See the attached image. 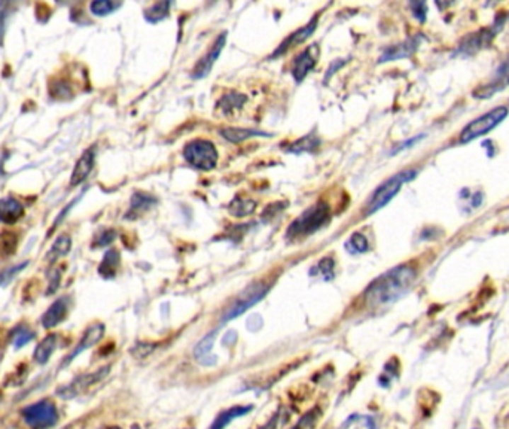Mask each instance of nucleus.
I'll use <instances>...</instances> for the list:
<instances>
[{
  "label": "nucleus",
  "mask_w": 509,
  "mask_h": 429,
  "mask_svg": "<svg viewBox=\"0 0 509 429\" xmlns=\"http://www.w3.org/2000/svg\"><path fill=\"white\" fill-rule=\"evenodd\" d=\"M416 276V270L408 264L389 270L387 273L377 278L367 288V303L377 307L396 302L411 288Z\"/></svg>",
  "instance_id": "f257e3e1"
},
{
  "label": "nucleus",
  "mask_w": 509,
  "mask_h": 429,
  "mask_svg": "<svg viewBox=\"0 0 509 429\" xmlns=\"http://www.w3.org/2000/svg\"><path fill=\"white\" fill-rule=\"evenodd\" d=\"M416 176H417V170L406 168V170L399 171V173L394 175L391 178H389L386 182H383L380 187H378L372 193L371 198L368 200L367 217H370V214L378 212L380 209H383L386 205H389L391 200L396 197V194L402 188V185L413 181Z\"/></svg>",
  "instance_id": "f03ea898"
},
{
  "label": "nucleus",
  "mask_w": 509,
  "mask_h": 429,
  "mask_svg": "<svg viewBox=\"0 0 509 429\" xmlns=\"http://www.w3.org/2000/svg\"><path fill=\"white\" fill-rule=\"evenodd\" d=\"M329 219V206L325 202H319L314 206L309 207L304 213L289 225L287 228V237L299 239L307 237L322 228Z\"/></svg>",
  "instance_id": "7ed1b4c3"
},
{
  "label": "nucleus",
  "mask_w": 509,
  "mask_h": 429,
  "mask_svg": "<svg viewBox=\"0 0 509 429\" xmlns=\"http://www.w3.org/2000/svg\"><path fill=\"white\" fill-rule=\"evenodd\" d=\"M508 108L498 106L491 109L490 112L484 113L479 118L469 122L467 127L463 128L460 133V142L462 143H469L475 139H479L490 133L493 128H496L506 117H508Z\"/></svg>",
  "instance_id": "20e7f679"
},
{
  "label": "nucleus",
  "mask_w": 509,
  "mask_h": 429,
  "mask_svg": "<svg viewBox=\"0 0 509 429\" xmlns=\"http://www.w3.org/2000/svg\"><path fill=\"white\" fill-rule=\"evenodd\" d=\"M183 159L189 166L200 170H212L216 167L219 155L209 140H193L183 148Z\"/></svg>",
  "instance_id": "39448f33"
},
{
  "label": "nucleus",
  "mask_w": 509,
  "mask_h": 429,
  "mask_svg": "<svg viewBox=\"0 0 509 429\" xmlns=\"http://www.w3.org/2000/svg\"><path fill=\"white\" fill-rule=\"evenodd\" d=\"M24 422L33 429H48L57 425L58 410L51 399H40V401L27 406L21 410Z\"/></svg>",
  "instance_id": "423d86ee"
},
{
  "label": "nucleus",
  "mask_w": 509,
  "mask_h": 429,
  "mask_svg": "<svg viewBox=\"0 0 509 429\" xmlns=\"http://www.w3.org/2000/svg\"><path fill=\"white\" fill-rule=\"evenodd\" d=\"M109 371H110V365L96 370V371H93V373L81 374V376L75 377L70 383L62 386V388H58L55 394H57V396H60L63 399H74L88 391L96 383L103 380L109 374Z\"/></svg>",
  "instance_id": "0eeeda50"
},
{
  "label": "nucleus",
  "mask_w": 509,
  "mask_h": 429,
  "mask_svg": "<svg viewBox=\"0 0 509 429\" xmlns=\"http://www.w3.org/2000/svg\"><path fill=\"white\" fill-rule=\"evenodd\" d=\"M268 292V285L264 283H255L252 286H249L237 299L234 302L222 316V324L229 322L231 319L239 318L240 314H243L247 309H251L252 306H255L258 302H261L265 294Z\"/></svg>",
  "instance_id": "6e6552de"
},
{
  "label": "nucleus",
  "mask_w": 509,
  "mask_h": 429,
  "mask_svg": "<svg viewBox=\"0 0 509 429\" xmlns=\"http://www.w3.org/2000/svg\"><path fill=\"white\" fill-rule=\"evenodd\" d=\"M103 336H105V325H103V324L97 322V324L90 325V326L85 330V333L82 334V338L79 340V343L75 346V349L72 350V352L64 358V360L62 361L60 370L66 368L67 365H70L72 362H74V360H75V358H76L78 355H81V353L85 352L86 349L93 348L94 345H97V343H98L101 338H103Z\"/></svg>",
  "instance_id": "1a4fd4ad"
},
{
  "label": "nucleus",
  "mask_w": 509,
  "mask_h": 429,
  "mask_svg": "<svg viewBox=\"0 0 509 429\" xmlns=\"http://www.w3.org/2000/svg\"><path fill=\"white\" fill-rule=\"evenodd\" d=\"M319 59V47L310 45L305 48L301 54H298L292 64V76L297 82H301L309 72L316 66Z\"/></svg>",
  "instance_id": "9d476101"
},
{
  "label": "nucleus",
  "mask_w": 509,
  "mask_h": 429,
  "mask_svg": "<svg viewBox=\"0 0 509 429\" xmlns=\"http://www.w3.org/2000/svg\"><path fill=\"white\" fill-rule=\"evenodd\" d=\"M225 42H227V33H222L221 36H217V39L215 40V44L212 45L209 54H206L202 59L198 62V64L194 67L193 70V76L195 79H201L205 78L206 75H209V72L212 70L215 62L219 59V55L225 47Z\"/></svg>",
  "instance_id": "9b49d317"
},
{
  "label": "nucleus",
  "mask_w": 509,
  "mask_h": 429,
  "mask_svg": "<svg viewBox=\"0 0 509 429\" xmlns=\"http://www.w3.org/2000/svg\"><path fill=\"white\" fill-rule=\"evenodd\" d=\"M94 163H96V148L91 147L82 152L79 160L75 164L74 171H72V176H70L72 188L78 187V185H81L86 178L90 176V173L94 168Z\"/></svg>",
  "instance_id": "f8f14e48"
},
{
  "label": "nucleus",
  "mask_w": 509,
  "mask_h": 429,
  "mask_svg": "<svg viewBox=\"0 0 509 429\" xmlns=\"http://www.w3.org/2000/svg\"><path fill=\"white\" fill-rule=\"evenodd\" d=\"M69 307H70L69 297L57 298L55 302L48 307V310L42 314V318H40L42 326L47 328V330H51V328L60 325L67 318Z\"/></svg>",
  "instance_id": "ddd939ff"
},
{
  "label": "nucleus",
  "mask_w": 509,
  "mask_h": 429,
  "mask_svg": "<svg viewBox=\"0 0 509 429\" xmlns=\"http://www.w3.org/2000/svg\"><path fill=\"white\" fill-rule=\"evenodd\" d=\"M317 21H319V16L313 17L311 21H310L307 25H304L302 28H299V30H297L295 33L289 35V38H286V39L282 42V45H280L278 50H275V52L273 54V57L282 55V54H285L289 48H294V47H297V45H301L302 42L307 40V39L314 33L316 28H317Z\"/></svg>",
  "instance_id": "4468645a"
},
{
  "label": "nucleus",
  "mask_w": 509,
  "mask_h": 429,
  "mask_svg": "<svg viewBox=\"0 0 509 429\" xmlns=\"http://www.w3.org/2000/svg\"><path fill=\"white\" fill-rule=\"evenodd\" d=\"M24 214V206L18 200L6 197L0 198V224L12 225L20 221Z\"/></svg>",
  "instance_id": "2eb2a0df"
},
{
  "label": "nucleus",
  "mask_w": 509,
  "mask_h": 429,
  "mask_svg": "<svg viewBox=\"0 0 509 429\" xmlns=\"http://www.w3.org/2000/svg\"><path fill=\"white\" fill-rule=\"evenodd\" d=\"M57 345H58V336L57 334H48L36 346V349L33 352V360L39 365L47 364L50 361V358L52 356V353L55 352Z\"/></svg>",
  "instance_id": "dca6fc26"
},
{
  "label": "nucleus",
  "mask_w": 509,
  "mask_h": 429,
  "mask_svg": "<svg viewBox=\"0 0 509 429\" xmlns=\"http://www.w3.org/2000/svg\"><path fill=\"white\" fill-rule=\"evenodd\" d=\"M252 410H253L252 406H236L232 408H228V410L222 411L219 416L215 419L210 429H225V426H228V423H231L232 421H236L237 418L246 416V414L251 413Z\"/></svg>",
  "instance_id": "f3484780"
},
{
  "label": "nucleus",
  "mask_w": 509,
  "mask_h": 429,
  "mask_svg": "<svg viewBox=\"0 0 509 429\" xmlns=\"http://www.w3.org/2000/svg\"><path fill=\"white\" fill-rule=\"evenodd\" d=\"M213 341H215V333H210L195 346L194 356L201 365H213L216 362L215 356L212 355Z\"/></svg>",
  "instance_id": "a211bd4d"
},
{
  "label": "nucleus",
  "mask_w": 509,
  "mask_h": 429,
  "mask_svg": "<svg viewBox=\"0 0 509 429\" xmlns=\"http://www.w3.org/2000/svg\"><path fill=\"white\" fill-rule=\"evenodd\" d=\"M70 251H72V239L67 234H63L60 237H57V240L52 243V246L45 255V260L48 261V264L52 265L54 263L63 258V256H66Z\"/></svg>",
  "instance_id": "6ab92c4d"
},
{
  "label": "nucleus",
  "mask_w": 509,
  "mask_h": 429,
  "mask_svg": "<svg viewBox=\"0 0 509 429\" xmlns=\"http://www.w3.org/2000/svg\"><path fill=\"white\" fill-rule=\"evenodd\" d=\"M120 252L116 249H109L103 260H101L100 263V267H98V275L101 278H106V279H110L116 275V270H118L120 267Z\"/></svg>",
  "instance_id": "aec40b11"
},
{
  "label": "nucleus",
  "mask_w": 509,
  "mask_h": 429,
  "mask_svg": "<svg viewBox=\"0 0 509 429\" xmlns=\"http://www.w3.org/2000/svg\"><path fill=\"white\" fill-rule=\"evenodd\" d=\"M155 203H156V200L152 195H149L147 193H140V191L136 193L132 197V206H130L127 218H132V214H139L142 212L149 210Z\"/></svg>",
  "instance_id": "412c9836"
},
{
  "label": "nucleus",
  "mask_w": 509,
  "mask_h": 429,
  "mask_svg": "<svg viewBox=\"0 0 509 429\" xmlns=\"http://www.w3.org/2000/svg\"><path fill=\"white\" fill-rule=\"evenodd\" d=\"M319 147H321V139L317 137V135L310 133L305 137L294 142L292 145L287 148L289 152L294 154H301V152H314Z\"/></svg>",
  "instance_id": "4be33fe9"
},
{
  "label": "nucleus",
  "mask_w": 509,
  "mask_h": 429,
  "mask_svg": "<svg viewBox=\"0 0 509 429\" xmlns=\"http://www.w3.org/2000/svg\"><path fill=\"white\" fill-rule=\"evenodd\" d=\"M221 135H222V137H225L228 142H232V143H240V142L249 139V137H253V136H270L268 133L247 130V128H222Z\"/></svg>",
  "instance_id": "5701e85b"
},
{
  "label": "nucleus",
  "mask_w": 509,
  "mask_h": 429,
  "mask_svg": "<svg viewBox=\"0 0 509 429\" xmlns=\"http://www.w3.org/2000/svg\"><path fill=\"white\" fill-rule=\"evenodd\" d=\"M417 44L414 40H408L405 44L399 45V47H394L389 48L383 55L380 62H390V60H396V59H402V57H408L414 50H416Z\"/></svg>",
  "instance_id": "b1692460"
},
{
  "label": "nucleus",
  "mask_w": 509,
  "mask_h": 429,
  "mask_svg": "<svg viewBox=\"0 0 509 429\" xmlns=\"http://www.w3.org/2000/svg\"><path fill=\"white\" fill-rule=\"evenodd\" d=\"M171 4L170 2H158V4H154L151 8L147 9V12H144V18H147L149 23L155 24L158 21H161L167 17L168 13V9H170Z\"/></svg>",
  "instance_id": "393cba45"
},
{
  "label": "nucleus",
  "mask_w": 509,
  "mask_h": 429,
  "mask_svg": "<svg viewBox=\"0 0 509 429\" xmlns=\"http://www.w3.org/2000/svg\"><path fill=\"white\" fill-rule=\"evenodd\" d=\"M255 207H256V203L252 202V200L236 198L229 206V212H231V214H234V217L241 218V217H247V214H251L255 210Z\"/></svg>",
  "instance_id": "a878e982"
},
{
  "label": "nucleus",
  "mask_w": 509,
  "mask_h": 429,
  "mask_svg": "<svg viewBox=\"0 0 509 429\" xmlns=\"http://www.w3.org/2000/svg\"><path fill=\"white\" fill-rule=\"evenodd\" d=\"M120 6L121 4H115L110 0H96V2L90 4V12L96 17H106Z\"/></svg>",
  "instance_id": "bb28decb"
},
{
  "label": "nucleus",
  "mask_w": 509,
  "mask_h": 429,
  "mask_svg": "<svg viewBox=\"0 0 509 429\" xmlns=\"http://www.w3.org/2000/svg\"><path fill=\"white\" fill-rule=\"evenodd\" d=\"M35 338V333L28 330L27 326H18L12 333V341L16 349H21L25 345H28Z\"/></svg>",
  "instance_id": "cd10ccee"
},
{
  "label": "nucleus",
  "mask_w": 509,
  "mask_h": 429,
  "mask_svg": "<svg viewBox=\"0 0 509 429\" xmlns=\"http://www.w3.org/2000/svg\"><path fill=\"white\" fill-rule=\"evenodd\" d=\"M345 248L348 249V252H352V253H362V252L368 251L370 243H368V239L363 234L355 233V234H352L350 240L345 243Z\"/></svg>",
  "instance_id": "c85d7f7f"
},
{
  "label": "nucleus",
  "mask_w": 509,
  "mask_h": 429,
  "mask_svg": "<svg viewBox=\"0 0 509 429\" xmlns=\"http://www.w3.org/2000/svg\"><path fill=\"white\" fill-rule=\"evenodd\" d=\"M27 265H28V261H24V263H20L17 265H12V267L4 270L2 273H0V286H6L11 280L16 279L20 271H23Z\"/></svg>",
  "instance_id": "c756f323"
},
{
  "label": "nucleus",
  "mask_w": 509,
  "mask_h": 429,
  "mask_svg": "<svg viewBox=\"0 0 509 429\" xmlns=\"http://www.w3.org/2000/svg\"><path fill=\"white\" fill-rule=\"evenodd\" d=\"M246 102V97H243L241 94H228L225 96L222 100H221V108L228 112V110H232V109H237V108H241L243 103Z\"/></svg>",
  "instance_id": "7c9ffc66"
},
{
  "label": "nucleus",
  "mask_w": 509,
  "mask_h": 429,
  "mask_svg": "<svg viewBox=\"0 0 509 429\" xmlns=\"http://www.w3.org/2000/svg\"><path fill=\"white\" fill-rule=\"evenodd\" d=\"M48 279H50V288L47 290V295H52L58 290V285H60L62 271L58 268H51L48 271Z\"/></svg>",
  "instance_id": "2f4dec72"
},
{
  "label": "nucleus",
  "mask_w": 509,
  "mask_h": 429,
  "mask_svg": "<svg viewBox=\"0 0 509 429\" xmlns=\"http://www.w3.org/2000/svg\"><path fill=\"white\" fill-rule=\"evenodd\" d=\"M116 237V233L113 230H105L101 231L100 236L96 239V241L93 243L94 248H105L108 245H110V243L115 240Z\"/></svg>",
  "instance_id": "473e14b6"
},
{
  "label": "nucleus",
  "mask_w": 509,
  "mask_h": 429,
  "mask_svg": "<svg viewBox=\"0 0 509 429\" xmlns=\"http://www.w3.org/2000/svg\"><path fill=\"white\" fill-rule=\"evenodd\" d=\"M8 4L0 2V47L4 45V38L6 32V18H8Z\"/></svg>",
  "instance_id": "72a5a7b5"
},
{
  "label": "nucleus",
  "mask_w": 509,
  "mask_h": 429,
  "mask_svg": "<svg viewBox=\"0 0 509 429\" xmlns=\"http://www.w3.org/2000/svg\"><path fill=\"white\" fill-rule=\"evenodd\" d=\"M81 197H82V195H78V197H76V198L74 200V202H72L70 205H67V206H66V207H64V209H63V210H62L60 213H58V217H57V219L54 221V224H52V227H51V230H50V233H48V234H51V233H52V231L55 230V228H57V225H58V224H62V222H63V219H64V218L67 217V213H69V212L72 210V207H74V206H75V205H76V203L79 202V200H81Z\"/></svg>",
  "instance_id": "f704fd0d"
},
{
  "label": "nucleus",
  "mask_w": 509,
  "mask_h": 429,
  "mask_svg": "<svg viewBox=\"0 0 509 429\" xmlns=\"http://www.w3.org/2000/svg\"><path fill=\"white\" fill-rule=\"evenodd\" d=\"M317 268L322 270V275H325V278H326V275L329 278H332V273H333V261H332V258H324L321 263H319Z\"/></svg>",
  "instance_id": "c9c22d12"
},
{
  "label": "nucleus",
  "mask_w": 509,
  "mask_h": 429,
  "mask_svg": "<svg viewBox=\"0 0 509 429\" xmlns=\"http://www.w3.org/2000/svg\"><path fill=\"white\" fill-rule=\"evenodd\" d=\"M278 421H279V414H274V416L271 418V421L261 429H275V428H278Z\"/></svg>",
  "instance_id": "e433bc0d"
},
{
  "label": "nucleus",
  "mask_w": 509,
  "mask_h": 429,
  "mask_svg": "<svg viewBox=\"0 0 509 429\" xmlns=\"http://www.w3.org/2000/svg\"><path fill=\"white\" fill-rule=\"evenodd\" d=\"M103 429H121L118 426H108V428H103Z\"/></svg>",
  "instance_id": "4c0bfd02"
},
{
  "label": "nucleus",
  "mask_w": 509,
  "mask_h": 429,
  "mask_svg": "<svg viewBox=\"0 0 509 429\" xmlns=\"http://www.w3.org/2000/svg\"><path fill=\"white\" fill-rule=\"evenodd\" d=\"M294 429H299V428H298V426H295V428H294Z\"/></svg>",
  "instance_id": "58836bf2"
}]
</instances>
